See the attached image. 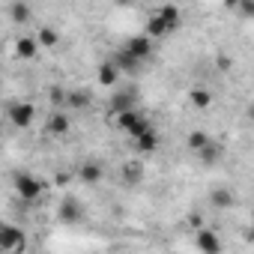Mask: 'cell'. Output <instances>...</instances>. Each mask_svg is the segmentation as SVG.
Segmentation results:
<instances>
[{
  "label": "cell",
  "mask_w": 254,
  "mask_h": 254,
  "mask_svg": "<svg viewBox=\"0 0 254 254\" xmlns=\"http://www.w3.org/2000/svg\"><path fill=\"white\" fill-rule=\"evenodd\" d=\"M135 99H138V93H135V90H123V93H117V96L111 99V111H114V114L135 111Z\"/></svg>",
  "instance_id": "obj_8"
},
{
  "label": "cell",
  "mask_w": 254,
  "mask_h": 254,
  "mask_svg": "<svg viewBox=\"0 0 254 254\" xmlns=\"http://www.w3.org/2000/svg\"><path fill=\"white\" fill-rule=\"evenodd\" d=\"M189 102H191L194 108H209V105H212V93H209L206 87H194V90L189 93Z\"/></svg>",
  "instance_id": "obj_17"
},
{
  "label": "cell",
  "mask_w": 254,
  "mask_h": 254,
  "mask_svg": "<svg viewBox=\"0 0 254 254\" xmlns=\"http://www.w3.org/2000/svg\"><path fill=\"white\" fill-rule=\"evenodd\" d=\"M212 206H218V209H227V206H233V194L227 191V189H218V191H212Z\"/></svg>",
  "instance_id": "obj_23"
},
{
  "label": "cell",
  "mask_w": 254,
  "mask_h": 254,
  "mask_svg": "<svg viewBox=\"0 0 254 254\" xmlns=\"http://www.w3.org/2000/svg\"><path fill=\"white\" fill-rule=\"evenodd\" d=\"M117 78H120V72H117V66H114L111 60L99 66V84H102V87H114Z\"/></svg>",
  "instance_id": "obj_15"
},
{
  "label": "cell",
  "mask_w": 254,
  "mask_h": 254,
  "mask_svg": "<svg viewBox=\"0 0 254 254\" xmlns=\"http://www.w3.org/2000/svg\"><path fill=\"white\" fill-rule=\"evenodd\" d=\"M144 180V165L141 162H126L123 165V183L126 186H138Z\"/></svg>",
  "instance_id": "obj_12"
},
{
  "label": "cell",
  "mask_w": 254,
  "mask_h": 254,
  "mask_svg": "<svg viewBox=\"0 0 254 254\" xmlns=\"http://www.w3.org/2000/svg\"><path fill=\"white\" fill-rule=\"evenodd\" d=\"M66 105H72V108H87V105H90V93H87V90H72V93H66Z\"/></svg>",
  "instance_id": "obj_20"
},
{
  "label": "cell",
  "mask_w": 254,
  "mask_h": 254,
  "mask_svg": "<svg viewBox=\"0 0 254 254\" xmlns=\"http://www.w3.org/2000/svg\"><path fill=\"white\" fill-rule=\"evenodd\" d=\"M189 224L200 230V227H203V218H200V212H191V215H189Z\"/></svg>",
  "instance_id": "obj_26"
},
{
  "label": "cell",
  "mask_w": 254,
  "mask_h": 254,
  "mask_svg": "<svg viewBox=\"0 0 254 254\" xmlns=\"http://www.w3.org/2000/svg\"><path fill=\"white\" fill-rule=\"evenodd\" d=\"M117 126H120L123 132H129L132 138H138V135H144L147 129H153L150 120H147L141 111H126V114H117Z\"/></svg>",
  "instance_id": "obj_2"
},
{
  "label": "cell",
  "mask_w": 254,
  "mask_h": 254,
  "mask_svg": "<svg viewBox=\"0 0 254 254\" xmlns=\"http://www.w3.org/2000/svg\"><path fill=\"white\" fill-rule=\"evenodd\" d=\"M0 132H3V126H0Z\"/></svg>",
  "instance_id": "obj_27"
},
{
  "label": "cell",
  "mask_w": 254,
  "mask_h": 254,
  "mask_svg": "<svg viewBox=\"0 0 254 254\" xmlns=\"http://www.w3.org/2000/svg\"><path fill=\"white\" fill-rule=\"evenodd\" d=\"M123 51L141 63L144 57L153 54V39H147V36H129V39H126V45H123Z\"/></svg>",
  "instance_id": "obj_4"
},
{
  "label": "cell",
  "mask_w": 254,
  "mask_h": 254,
  "mask_svg": "<svg viewBox=\"0 0 254 254\" xmlns=\"http://www.w3.org/2000/svg\"><path fill=\"white\" fill-rule=\"evenodd\" d=\"M27 248V233L18 224H0V251L21 254Z\"/></svg>",
  "instance_id": "obj_1"
},
{
  "label": "cell",
  "mask_w": 254,
  "mask_h": 254,
  "mask_svg": "<svg viewBox=\"0 0 254 254\" xmlns=\"http://www.w3.org/2000/svg\"><path fill=\"white\" fill-rule=\"evenodd\" d=\"M135 147H138L141 153H156V150H159V132H156V129H147L144 135L135 138Z\"/></svg>",
  "instance_id": "obj_13"
},
{
  "label": "cell",
  "mask_w": 254,
  "mask_h": 254,
  "mask_svg": "<svg viewBox=\"0 0 254 254\" xmlns=\"http://www.w3.org/2000/svg\"><path fill=\"white\" fill-rule=\"evenodd\" d=\"M165 33H168V27H165V24L153 15V18L147 21V39H153V36H165Z\"/></svg>",
  "instance_id": "obj_24"
},
{
  "label": "cell",
  "mask_w": 254,
  "mask_h": 254,
  "mask_svg": "<svg viewBox=\"0 0 254 254\" xmlns=\"http://www.w3.org/2000/svg\"><path fill=\"white\" fill-rule=\"evenodd\" d=\"M9 18H12L15 24H24V21L30 18V6H27V3H12V6H9Z\"/></svg>",
  "instance_id": "obj_21"
},
{
  "label": "cell",
  "mask_w": 254,
  "mask_h": 254,
  "mask_svg": "<svg viewBox=\"0 0 254 254\" xmlns=\"http://www.w3.org/2000/svg\"><path fill=\"white\" fill-rule=\"evenodd\" d=\"M81 215H84V206H81L75 197H63V200H60L57 218H60L63 224H75V221H81Z\"/></svg>",
  "instance_id": "obj_7"
},
{
  "label": "cell",
  "mask_w": 254,
  "mask_h": 254,
  "mask_svg": "<svg viewBox=\"0 0 254 254\" xmlns=\"http://www.w3.org/2000/svg\"><path fill=\"white\" fill-rule=\"evenodd\" d=\"M197 156H200V162H203V165H215V162L221 159V147H218L215 141H209V144H206Z\"/></svg>",
  "instance_id": "obj_18"
},
{
  "label": "cell",
  "mask_w": 254,
  "mask_h": 254,
  "mask_svg": "<svg viewBox=\"0 0 254 254\" xmlns=\"http://www.w3.org/2000/svg\"><path fill=\"white\" fill-rule=\"evenodd\" d=\"M156 18L168 27V33L174 30V27H180V9L177 6H171V3H165V6H159V12H156Z\"/></svg>",
  "instance_id": "obj_10"
},
{
  "label": "cell",
  "mask_w": 254,
  "mask_h": 254,
  "mask_svg": "<svg viewBox=\"0 0 254 254\" xmlns=\"http://www.w3.org/2000/svg\"><path fill=\"white\" fill-rule=\"evenodd\" d=\"M48 96H51V102H54V105H63V102H66V90H63V87H51V90H48Z\"/></svg>",
  "instance_id": "obj_25"
},
{
  "label": "cell",
  "mask_w": 254,
  "mask_h": 254,
  "mask_svg": "<svg viewBox=\"0 0 254 254\" xmlns=\"http://www.w3.org/2000/svg\"><path fill=\"white\" fill-rule=\"evenodd\" d=\"M78 177H81V183L93 186V183L102 180V165H96V162H84V165L78 168Z\"/></svg>",
  "instance_id": "obj_14"
},
{
  "label": "cell",
  "mask_w": 254,
  "mask_h": 254,
  "mask_svg": "<svg viewBox=\"0 0 254 254\" xmlns=\"http://www.w3.org/2000/svg\"><path fill=\"white\" fill-rule=\"evenodd\" d=\"M194 242H197V251H200V254H221V239H218V233L209 230V227H200L197 236H194Z\"/></svg>",
  "instance_id": "obj_6"
},
{
  "label": "cell",
  "mask_w": 254,
  "mask_h": 254,
  "mask_svg": "<svg viewBox=\"0 0 254 254\" xmlns=\"http://www.w3.org/2000/svg\"><path fill=\"white\" fill-rule=\"evenodd\" d=\"M48 135H57V138H63L66 132H69V117L63 114V111H54L51 117H48Z\"/></svg>",
  "instance_id": "obj_9"
},
{
  "label": "cell",
  "mask_w": 254,
  "mask_h": 254,
  "mask_svg": "<svg viewBox=\"0 0 254 254\" xmlns=\"http://www.w3.org/2000/svg\"><path fill=\"white\" fill-rule=\"evenodd\" d=\"M60 42V33L54 27H39V36H36V45L39 48H54Z\"/></svg>",
  "instance_id": "obj_16"
},
{
  "label": "cell",
  "mask_w": 254,
  "mask_h": 254,
  "mask_svg": "<svg viewBox=\"0 0 254 254\" xmlns=\"http://www.w3.org/2000/svg\"><path fill=\"white\" fill-rule=\"evenodd\" d=\"M9 120L18 126V129H27V126L36 120V108L30 102H15V105H9Z\"/></svg>",
  "instance_id": "obj_5"
},
{
  "label": "cell",
  "mask_w": 254,
  "mask_h": 254,
  "mask_svg": "<svg viewBox=\"0 0 254 254\" xmlns=\"http://www.w3.org/2000/svg\"><path fill=\"white\" fill-rule=\"evenodd\" d=\"M111 63L117 66V72H120V69H126V72H135V69H138V60H135V57H129L123 48L117 51V60H111Z\"/></svg>",
  "instance_id": "obj_19"
},
{
  "label": "cell",
  "mask_w": 254,
  "mask_h": 254,
  "mask_svg": "<svg viewBox=\"0 0 254 254\" xmlns=\"http://www.w3.org/2000/svg\"><path fill=\"white\" fill-rule=\"evenodd\" d=\"M12 183H15V191H18L21 200H39V194L45 191V186L36 177H30V174H15Z\"/></svg>",
  "instance_id": "obj_3"
},
{
  "label": "cell",
  "mask_w": 254,
  "mask_h": 254,
  "mask_svg": "<svg viewBox=\"0 0 254 254\" xmlns=\"http://www.w3.org/2000/svg\"><path fill=\"white\" fill-rule=\"evenodd\" d=\"M209 141H212V138H209L206 132H191L186 144H189V150H194V153H200V150H203V147H206Z\"/></svg>",
  "instance_id": "obj_22"
},
{
  "label": "cell",
  "mask_w": 254,
  "mask_h": 254,
  "mask_svg": "<svg viewBox=\"0 0 254 254\" xmlns=\"http://www.w3.org/2000/svg\"><path fill=\"white\" fill-rule=\"evenodd\" d=\"M15 54H18L21 60H33V57L39 54L36 39H33V36H21V39H15Z\"/></svg>",
  "instance_id": "obj_11"
}]
</instances>
